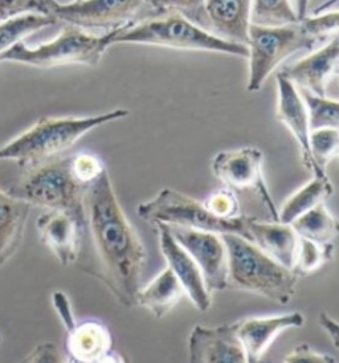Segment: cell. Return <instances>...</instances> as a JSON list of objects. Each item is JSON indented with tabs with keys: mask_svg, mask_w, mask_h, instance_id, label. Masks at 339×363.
Listing matches in <instances>:
<instances>
[{
	"mask_svg": "<svg viewBox=\"0 0 339 363\" xmlns=\"http://www.w3.org/2000/svg\"><path fill=\"white\" fill-rule=\"evenodd\" d=\"M79 262L82 271L104 284L123 306H137L146 250L121 207L108 170L87 186Z\"/></svg>",
	"mask_w": 339,
	"mask_h": 363,
	"instance_id": "cell-1",
	"label": "cell"
},
{
	"mask_svg": "<svg viewBox=\"0 0 339 363\" xmlns=\"http://www.w3.org/2000/svg\"><path fill=\"white\" fill-rule=\"evenodd\" d=\"M128 116L129 111L116 109L84 118L41 117L28 130L0 147V161H16L26 169L59 157L93 129Z\"/></svg>",
	"mask_w": 339,
	"mask_h": 363,
	"instance_id": "cell-2",
	"label": "cell"
},
{
	"mask_svg": "<svg viewBox=\"0 0 339 363\" xmlns=\"http://www.w3.org/2000/svg\"><path fill=\"white\" fill-rule=\"evenodd\" d=\"M109 47L116 44L155 45L182 51L216 52L248 59L244 44L224 40L177 13L146 18L111 30Z\"/></svg>",
	"mask_w": 339,
	"mask_h": 363,
	"instance_id": "cell-3",
	"label": "cell"
},
{
	"mask_svg": "<svg viewBox=\"0 0 339 363\" xmlns=\"http://www.w3.org/2000/svg\"><path fill=\"white\" fill-rule=\"evenodd\" d=\"M221 238L228 251L230 288L257 294L279 305H289L299 284L296 273L239 235L227 233Z\"/></svg>",
	"mask_w": 339,
	"mask_h": 363,
	"instance_id": "cell-4",
	"label": "cell"
},
{
	"mask_svg": "<svg viewBox=\"0 0 339 363\" xmlns=\"http://www.w3.org/2000/svg\"><path fill=\"white\" fill-rule=\"evenodd\" d=\"M70 158L55 157L26 167L19 181L7 192L32 207L67 212L82 224L87 187L74 179Z\"/></svg>",
	"mask_w": 339,
	"mask_h": 363,
	"instance_id": "cell-5",
	"label": "cell"
},
{
	"mask_svg": "<svg viewBox=\"0 0 339 363\" xmlns=\"http://www.w3.org/2000/svg\"><path fill=\"white\" fill-rule=\"evenodd\" d=\"M108 48V33L94 36L77 27L67 26L56 39L36 48H28L23 41L12 45L10 50L0 53V61L19 62L41 69L70 64L94 68Z\"/></svg>",
	"mask_w": 339,
	"mask_h": 363,
	"instance_id": "cell-6",
	"label": "cell"
},
{
	"mask_svg": "<svg viewBox=\"0 0 339 363\" xmlns=\"http://www.w3.org/2000/svg\"><path fill=\"white\" fill-rule=\"evenodd\" d=\"M137 212L142 220L151 224L162 223L218 235L233 233L248 240L247 216L220 219L207 210L204 203L172 189H163L152 199L140 203Z\"/></svg>",
	"mask_w": 339,
	"mask_h": 363,
	"instance_id": "cell-7",
	"label": "cell"
},
{
	"mask_svg": "<svg viewBox=\"0 0 339 363\" xmlns=\"http://www.w3.org/2000/svg\"><path fill=\"white\" fill-rule=\"evenodd\" d=\"M317 43L318 39L309 36L301 23L281 27H265L250 23L245 44L250 60L247 91H259L282 61L297 52L313 50Z\"/></svg>",
	"mask_w": 339,
	"mask_h": 363,
	"instance_id": "cell-8",
	"label": "cell"
},
{
	"mask_svg": "<svg viewBox=\"0 0 339 363\" xmlns=\"http://www.w3.org/2000/svg\"><path fill=\"white\" fill-rule=\"evenodd\" d=\"M264 152L255 146H245L236 150L216 154L211 169L227 189L233 191H253L267 207L273 222L279 220V208L270 196L262 174Z\"/></svg>",
	"mask_w": 339,
	"mask_h": 363,
	"instance_id": "cell-9",
	"label": "cell"
},
{
	"mask_svg": "<svg viewBox=\"0 0 339 363\" xmlns=\"http://www.w3.org/2000/svg\"><path fill=\"white\" fill-rule=\"evenodd\" d=\"M145 0H80L57 3L52 16L77 28L116 30L138 16Z\"/></svg>",
	"mask_w": 339,
	"mask_h": 363,
	"instance_id": "cell-10",
	"label": "cell"
},
{
	"mask_svg": "<svg viewBox=\"0 0 339 363\" xmlns=\"http://www.w3.org/2000/svg\"><path fill=\"white\" fill-rule=\"evenodd\" d=\"M169 228L174 239L198 264L211 293L230 288L228 251L221 235L183 227Z\"/></svg>",
	"mask_w": 339,
	"mask_h": 363,
	"instance_id": "cell-11",
	"label": "cell"
},
{
	"mask_svg": "<svg viewBox=\"0 0 339 363\" xmlns=\"http://www.w3.org/2000/svg\"><path fill=\"white\" fill-rule=\"evenodd\" d=\"M189 363H250L236 334V323L192 328Z\"/></svg>",
	"mask_w": 339,
	"mask_h": 363,
	"instance_id": "cell-12",
	"label": "cell"
},
{
	"mask_svg": "<svg viewBox=\"0 0 339 363\" xmlns=\"http://www.w3.org/2000/svg\"><path fill=\"white\" fill-rule=\"evenodd\" d=\"M154 225L158 231L160 252L167 262V268L175 274L184 294H187L194 306L199 312H207L212 305V298L198 264L174 239L172 233H170L169 225L162 223Z\"/></svg>",
	"mask_w": 339,
	"mask_h": 363,
	"instance_id": "cell-13",
	"label": "cell"
},
{
	"mask_svg": "<svg viewBox=\"0 0 339 363\" xmlns=\"http://www.w3.org/2000/svg\"><path fill=\"white\" fill-rule=\"evenodd\" d=\"M279 73L302 91L325 97L331 77L339 74L338 35H334L322 48L284 67Z\"/></svg>",
	"mask_w": 339,
	"mask_h": 363,
	"instance_id": "cell-14",
	"label": "cell"
},
{
	"mask_svg": "<svg viewBox=\"0 0 339 363\" xmlns=\"http://www.w3.org/2000/svg\"><path fill=\"white\" fill-rule=\"evenodd\" d=\"M276 82H277L276 118L290 131V134L299 143L301 158L305 167L313 174V177L321 175L317 172V167L313 162L311 152H310L309 141L311 130H310L309 114H308L305 101L297 86L287 77H284L281 73H277Z\"/></svg>",
	"mask_w": 339,
	"mask_h": 363,
	"instance_id": "cell-15",
	"label": "cell"
},
{
	"mask_svg": "<svg viewBox=\"0 0 339 363\" xmlns=\"http://www.w3.org/2000/svg\"><path fill=\"white\" fill-rule=\"evenodd\" d=\"M235 323L236 334L248 361L259 363L279 334L305 325V315L291 312L269 317H252Z\"/></svg>",
	"mask_w": 339,
	"mask_h": 363,
	"instance_id": "cell-16",
	"label": "cell"
},
{
	"mask_svg": "<svg viewBox=\"0 0 339 363\" xmlns=\"http://www.w3.org/2000/svg\"><path fill=\"white\" fill-rule=\"evenodd\" d=\"M43 244L55 255L61 265L70 267L79 260L81 250V224L67 212L47 211L36 220Z\"/></svg>",
	"mask_w": 339,
	"mask_h": 363,
	"instance_id": "cell-17",
	"label": "cell"
},
{
	"mask_svg": "<svg viewBox=\"0 0 339 363\" xmlns=\"http://www.w3.org/2000/svg\"><path fill=\"white\" fill-rule=\"evenodd\" d=\"M247 233L248 240L262 252L291 269L299 245V235L290 224L262 222L247 216Z\"/></svg>",
	"mask_w": 339,
	"mask_h": 363,
	"instance_id": "cell-18",
	"label": "cell"
},
{
	"mask_svg": "<svg viewBox=\"0 0 339 363\" xmlns=\"http://www.w3.org/2000/svg\"><path fill=\"white\" fill-rule=\"evenodd\" d=\"M252 0H207L211 32L224 40L247 44Z\"/></svg>",
	"mask_w": 339,
	"mask_h": 363,
	"instance_id": "cell-19",
	"label": "cell"
},
{
	"mask_svg": "<svg viewBox=\"0 0 339 363\" xmlns=\"http://www.w3.org/2000/svg\"><path fill=\"white\" fill-rule=\"evenodd\" d=\"M30 208L28 203L0 190V267L19 250Z\"/></svg>",
	"mask_w": 339,
	"mask_h": 363,
	"instance_id": "cell-20",
	"label": "cell"
},
{
	"mask_svg": "<svg viewBox=\"0 0 339 363\" xmlns=\"http://www.w3.org/2000/svg\"><path fill=\"white\" fill-rule=\"evenodd\" d=\"M184 296L175 274L169 268L150 281L146 286L140 288L137 296V306L149 311L158 320L166 317Z\"/></svg>",
	"mask_w": 339,
	"mask_h": 363,
	"instance_id": "cell-21",
	"label": "cell"
},
{
	"mask_svg": "<svg viewBox=\"0 0 339 363\" xmlns=\"http://www.w3.org/2000/svg\"><path fill=\"white\" fill-rule=\"evenodd\" d=\"M334 186L328 175L313 177L306 184H304L284 202L279 210V220L282 224H291L299 216L310 211L316 206L333 195Z\"/></svg>",
	"mask_w": 339,
	"mask_h": 363,
	"instance_id": "cell-22",
	"label": "cell"
},
{
	"mask_svg": "<svg viewBox=\"0 0 339 363\" xmlns=\"http://www.w3.org/2000/svg\"><path fill=\"white\" fill-rule=\"evenodd\" d=\"M299 238L329 244L339 236V220L321 203L290 224Z\"/></svg>",
	"mask_w": 339,
	"mask_h": 363,
	"instance_id": "cell-23",
	"label": "cell"
},
{
	"mask_svg": "<svg viewBox=\"0 0 339 363\" xmlns=\"http://www.w3.org/2000/svg\"><path fill=\"white\" fill-rule=\"evenodd\" d=\"M206 3L207 0H145L143 7H148L150 12L146 18L177 13L200 28L211 32Z\"/></svg>",
	"mask_w": 339,
	"mask_h": 363,
	"instance_id": "cell-24",
	"label": "cell"
},
{
	"mask_svg": "<svg viewBox=\"0 0 339 363\" xmlns=\"http://www.w3.org/2000/svg\"><path fill=\"white\" fill-rule=\"evenodd\" d=\"M56 23L57 21L53 16L38 13H26L0 21V53L10 50L12 45L21 43L32 32L43 30Z\"/></svg>",
	"mask_w": 339,
	"mask_h": 363,
	"instance_id": "cell-25",
	"label": "cell"
},
{
	"mask_svg": "<svg viewBox=\"0 0 339 363\" xmlns=\"http://www.w3.org/2000/svg\"><path fill=\"white\" fill-rule=\"evenodd\" d=\"M250 23L265 27H281L299 21L290 0H252Z\"/></svg>",
	"mask_w": 339,
	"mask_h": 363,
	"instance_id": "cell-26",
	"label": "cell"
},
{
	"mask_svg": "<svg viewBox=\"0 0 339 363\" xmlns=\"http://www.w3.org/2000/svg\"><path fill=\"white\" fill-rule=\"evenodd\" d=\"M334 256V244H319L299 238L291 271L299 277L317 272Z\"/></svg>",
	"mask_w": 339,
	"mask_h": 363,
	"instance_id": "cell-27",
	"label": "cell"
},
{
	"mask_svg": "<svg viewBox=\"0 0 339 363\" xmlns=\"http://www.w3.org/2000/svg\"><path fill=\"white\" fill-rule=\"evenodd\" d=\"M309 114L310 130L337 129L339 130V101L330 100L326 96H317L310 91H301Z\"/></svg>",
	"mask_w": 339,
	"mask_h": 363,
	"instance_id": "cell-28",
	"label": "cell"
},
{
	"mask_svg": "<svg viewBox=\"0 0 339 363\" xmlns=\"http://www.w3.org/2000/svg\"><path fill=\"white\" fill-rule=\"evenodd\" d=\"M311 158L321 175H326V167L333 158H338L339 130L317 129L310 133Z\"/></svg>",
	"mask_w": 339,
	"mask_h": 363,
	"instance_id": "cell-29",
	"label": "cell"
},
{
	"mask_svg": "<svg viewBox=\"0 0 339 363\" xmlns=\"http://www.w3.org/2000/svg\"><path fill=\"white\" fill-rule=\"evenodd\" d=\"M57 0H0V21L26 13L52 16Z\"/></svg>",
	"mask_w": 339,
	"mask_h": 363,
	"instance_id": "cell-30",
	"label": "cell"
},
{
	"mask_svg": "<svg viewBox=\"0 0 339 363\" xmlns=\"http://www.w3.org/2000/svg\"><path fill=\"white\" fill-rule=\"evenodd\" d=\"M70 170L74 179L87 187L99 179L106 167L100 157L90 152H80L70 158Z\"/></svg>",
	"mask_w": 339,
	"mask_h": 363,
	"instance_id": "cell-31",
	"label": "cell"
},
{
	"mask_svg": "<svg viewBox=\"0 0 339 363\" xmlns=\"http://www.w3.org/2000/svg\"><path fill=\"white\" fill-rule=\"evenodd\" d=\"M203 203L212 215L220 219H235L241 216L239 198L233 190L227 187L212 192Z\"/></svg>",
	"mask_w": 339,
	"mask_h": 363,
	"instance_id": "cell-32",
	"label": "cell"
},
{
	"mask_svg": "<svg viewBox=\"0 0 339 363\" xmlns=\"http://www.w3.org/2000/svg\"><path fill=\"white\" fill-rule=\"evenodd\" d=\"M301 26L309 36L318 40L329 35H338L339 10H329L310 18L308 16Z\"/></svg>",
	"mask_w": 339,
	"mask_h": 363,
	"instance_id": "cell-33",
	"label": "cell"
},
{
	"mask_svg": "<svg viewBox=\"0 0 339 363\" xmlns=\"http://www.w3.org/2000/svg\"><path fill=\"white\" fill-rule=\"evenodd\" d=\"M18 363H68L57 345L52 342L38 343L30 353Z\"/></svg>",
	"mask_w": 339,
	"mask_h": 363,
	"instance_id": "cell-34",
	"label": "cell"
},
{
	"mask_svg": "<svg viewBox=\"0 0 339 363\" xmlns=\"http://www.w3.org/2000/svg\"><path fill=\"white\" fill-rule=\"evenodd\" d=\"M284 363H337V359L329 354L316 352L308 343H299L285 357Z\"/></svg>",
	"mask_w": 339,
	"mask_h": 363,
	"instance_id": "cell-35",
	"label": "cell"
},
{
	"mask_svg": "<svg viewBox=\"0 0 339 363\" xmlns=\"http://www.w3.org/2000/svg\"><path fill=\"white\" fill-rule=\"evenodd\" d=\"M318 321L321 328L326 332L330 341L334 345V347L339 350V321L333 318L326 312H322L319 314Z\"/></svg>",
	"mask_w": 339,
	"mask_h": 363,
	"instance_id": "cell-36",
	"label": "cell"
},
{
	"mask_svg": "<svg viewBox=\"0 0 339 363\" xmlns=\"http://www.w3.org/2000/svg\"><path fill=\"white\" fill-rule=\"evenodd\" d=\"M89 363H129V359L123 354L116 352L113 349V350H110L109 353L104 354V355H101L100 358Z\"/></svg>",
	"mask_w": 339,
	"mask_h": 363,
	"instance_id": "cell-37",
	"label": "cell"
},
{
	"mask_svg": "<svg viewBox=\"0 0 339 363\" xmlns=\"http://www.w3.org/2000/svg\"><path fill=\"white\" fill-rule=\"evenodd\" d=\"M310 1L311 0H296V13H297V19L299 23L305 21L308 18V12H309Z\"/></svg>",
	"mask_w": 339,
	"mask_h": 363,
	"instance_id": "cell-38",
	"label": "cell"
},
{
	"mask_svg": "<svg viewBox=\"0 0 339 363\" xmlns=\"http://www.w3.org/2000/svg\"><path fill=\"white\" fill-rule=\"evenodd\" d=\"M339 0H326L323 1L322 4H319L318 7L316 10L313 11V15H318L322 12H326V11L333 10L335 6H338Z\"/></svg>",
	"mask_w": 339,
	"mask_h": 363,
	"instance_id": "cell-39",
	"label": "cell"
},
{
	"mask_svg": "<svg viewBox=\"0 0 339 363\" xmlns=\"http://www.w3.org/2000/svg\"><path fill=\"white\" fill-rule=\"evenodd\" d=\"M1 341H3V337H1V334H0V345H1Z\"/></svg>",
	"mask_w": 339,
	"mask_h": 363,
	"instance_id": "cell-40",
	"label": "cell"
},
{
	"mask_svg": "<svg viewBox=\"0 0 339 363\" xmlns=\"http://www.w3.org/2000/svg\"><path fill=\"white\" fill-rule=\"evenodd\" d=\"M74 1H80V0H74Z\"/></svg>",
	"mask_w": 339,
	"mask_h": 363,
	"instance_id": "cell-41",
	"label": "cell"
},
{
	"mask_svg": "<svg viewBox=\"0 0 339 363\" xmlns=\"http://www.w3.org/2000/svg\"><path fill=\"white\" fill-rule=\"evenodd\" d=\"M338 158H339V154H338Z\"/></svg>",
	"mask_w": 339,
	"mask_h": 363,
	"instance_id": "cell-42",
	"label": "cell"
},
{
	"mask_svg": "<svg viewBox=\"0 0 339 363\" xmlns=\"http://www.w3.org/2000/svg\"><path fill=\"white\" fill-rule=\"evenodd\" d=\"M338 36H339V33H338Z\"/></svg>",
	"mask_w": 339,
	"mask_h": 363,
	"instance_id": "cell-43",
	"label": "cell"
}]
</instances>
